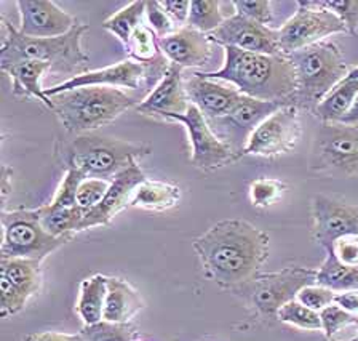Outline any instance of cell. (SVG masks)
<instances>
[{
    "instance_id": "cell-38",
    "label": "cell",
    "mask_w": 358,
    "mask_h": 341,
    "mask_svg": "<svg viewBox=\"0 0 358 341\" xmlns=\"http://www.w3.org/2000/svg\"><path fill=\"white\" fill-rule=\"evenodd\" d=\"M322 319V330L324 332L327 338H334V335L341 332L350 323H358V317L347 312L343 307L336 303L329 305L320 311Z\"/></svg>"
},
{
    "instance_id": "cell-14",
    "label": "cell",
    "mask_w": 358,
    "mask_h": 341,
    "mask_svg": "<svg viewBox=\"0 0 358 341\" xmlns=\"http://www.w3.org/2000/svg\"><path fill=\"white\" fill-rule=\"evenodd\" d=\"M289 103H273V102H261L250 97L240 98L235 108L227 116L220 119L208 120L211 130L215 135L232 148L235 153L243 155L250 137L253 132L264 122L268 116H272L282 106Z\"/></svg>"
},
{
    "instance_id": "cell-52",
    "label": "cell",
    "mask_w": 358,
    "mask_h": 341,
    "mask_svg": "<svg viewBox=\"0 0 358 341\" xmlns=\"http://www.w3.org/2000/svg\"><path fill=\"white\" fill-rule=\"evenodd\" d=\"M133 341H143V340H138V338H136V340H133Z\"/></svg>"
},
{
    "instance_id": "cell-11",
    "label": "cell",
    "mask_w": 358,
    "mask_h": 341,
    "mask_svg": "<svg viewBox=\"0 0 358 341\" xmlns=\"http://www.w3.org/2000/svg\"><path fill=\"white\" fill-rule=\"evenodd\" d=\"M312 170L333 175H358V127L323 124L313 139Z\"/></svg>"
},
{
    "instance_id": "cell-7",
    "label": "cell",
    "mask_w": 358,
    "mask_h": 341,
    "mask_svg": "<svg viewBox=\"0 0 358 341\" xmlns=\"http://www.w3.org/2000/svg\"><path fill=\"white\" fill-rule=\"evenodd\" d=\"M317 284V271L307 267H287L271 274H257L250 282L235 288L253 307L257 316L277 319L280 307L298 298L304 287Z\"/></svg>"
},
{
    "instance_id": "cell-17",
    "label": "cell",
    "mask_w": 358,
    "mask_h": 341,
    "mask_svg": "<svg viewBox=\"0 0 358 341\" xmlns=\"http://www.w3.org/2000/svg\"><path fill=\"white\" fill-rule=\"evenodd\" d=\"M20 32L31 39L61 37L77 25L74 16L64 12L52 0H18Z\"/></svg>"
},
{
    "instance_id": "cell-34",
    "label": "cell",
    "mask_w": 358,
    "mask_h": 341,
    "mask_svg": "<svg viewBox=\"0 0 358 341\" xmlns=\"http://www.w3.org/2000/svg\"><path fill=\"white\" fill-rule=\"evenodd\" d=\"M87 175L80 170L71 169L66 170V175L61 181L58 191H56L53 200L47 205H43L48 210H64V209H74L77 207V193L80 188L82 181L85 180Z\"/></svg>"
},
{
    "instance_id": "cell-26",
    "label": "cell",
    "mask_w": 358,
    "mask_h": 341,
    "mask_svg": "<svg viewBox=\"0 0 358 341\" xmlns=\"http://www.w3.org/2000/svg\"><path fill=\"white\" fill-rule=\"evenodd\" d=\"M0 276L18 288L20 292L31 298L42 287L41 263L24 258H2L0 261Z\"/></svg>"
},
{
    "instance_id": "cell-43",
    "label": "cell",
    "mask_w": 358,
    "mask_h": 341,
    "mask_svg": "<svg viewBox=\"0 0 358 341\" xmlns=\"http://www.w3.org/2000/svg\"><path fill=\"white\" fill-rule=\"evenodd\" d=\"M336 298V292L331 288L323 287V285L313 284L309 285V287H304L298 295V301H301L302 305H306L310 309L320 312L324 307L333 305Z\"/></svg>"
},
{
    "instance_id": "cell-2",
    "label": "cell",
    "mask_w": 358,
    "mask_h": 341,
    "mask_svg": "<svg viewBox=\"0 0 358 341\" xmlns=\"http://www.w3.org/2000/svg\"><path fill=\"white\" fill-rule=\"evenodd\" d=\"M211 81L234 85L245 97L261 102L293 104L298 93V74L285 55H261L224 47V64L220 71L199 72Z\"/></svg>"
},
{
    "instance_id": "cell-51",
    "label": "cell",
    "mask_w": 358,
    "mask_h": 341,
    "mask_svg": "<svg viewBox=\"0 0 358 341\" xmlns=\"http://www.w3.org/2000/svg\"><path fill=\"white\" fill-rule=\"evenodd\" d=\"M324 341H338V340H334V338H324Z\"/></svg>"
},
{
    "instance_id": "cell-20",
    "label": "cell",
    "mask_w": 358,
    "mask_h": 341,
    "mask_svg": "<svg viewBox=\"0 0 358 341\" xmlns=\"http://www.w3.org/2000/svg\"><path fill=\"white\" fill-rule=\"evenodd\" d=\"M159 48L170 64H176L179 68H197L208 63L213 57L210 34L190 26L159 39Z\"/></svg>"
},
{
    "instance_id": "cell-8",
    "label": "cell",
    "mask_w": 358,
    "mask_h": 341,
    "mask_svg": "<svg viewBox=\"0 0 358 341\" xmlns=\"http://www.w3.org/2000/svg\"><path fill=\"white\" fill-rule=\"evenodd\" d=\"M2 258H24L42 263L72 237H55L45 231L37 210L2 211Z\"/></svg>"
},
{
    "instance_id": "cell-1",
    "label": "cell",
    "mask_w": 358,
    "mask_h": 341,
    "mask_svg": "<svg viewBox=\"0 0 358 341\" xmlns=\"http://www.w3.org/2000/svg\"><path fill=\"white\" fill-rule=\"evenodd\" d=\"M192 247L201 270L222 288H238L255 279L268 256V234L245 220L213 225Z\"/></svg>"
},
{
    "instance_id": "cell-21",
    "label": "cell",
    "mask_w": 358,
    "mask_h": 341,
    "mask_svg": "<svg viewBox=\"0 0 358 341\" xmlns=\"http://www.w3.org/2000/svg\"><path fill=\"white\" fill-rule=\"evenodd\" d=\"M190 104H194L206 120L227 116L243 97L234 85H222L221 81H211L195 74L186 82Z\"/></svg>"
},
{
    "instance_id": "cell-44",
    "label": "cell",
    "mask_w": 358,
    "mask_h": 341,
    "mask_svg": "<svg viewBox=\"0 0 358 341\" xmlns=\"http://www.w3.org/2000/svg\"><path fill=\"white\" fill-rule=\"evenodd\" d=\"M343 265L358 266V236L341 237L327 247Z\"/></svg>"
},
{
    "instance_id": "cell-19",
    "label": "cell",
    "mask_w": 358,
    "mask_h": 341,
    "mask_svg": "<svg viewBox=\"0 0 358 341\" xmlns=\"http://www.w3.org/2000/svg\"><path fill=\"white\" fill-rule=\"evenodd\" d=\"M189 106L190 102L186 92V82L182 81V68L170 64L165 76L136 106V111L139 114L159 116L165 119L168 116L184 114Z\"/></svg>"
},
{
    "instance_id": "cell-39",
    "label": "cell",
    "mask_w": 358,
    "mask_h": 341,
    "mask_svg": "<svg viewBox=\"0 0 358 341\" xmlns=\"http://www.w3.org/2000/svg\"><path fill=\"white\" fill-rule=\"evenodd\" d=\"M232 5L235 7V13L259 25L268 26L273 21V4L268 0H235Z\"/></svg>"
},
{
    "instance_id": "cell-33",
    "label": "cell",
    "mask_w": 358,
    "mask_h": 341,
    "mask_svg": "<svg viewBox=\"0 0 358 341\" xmlns=\"http://www.w3.org/2000/svg\"><path fill=\"white\" fill-rule=\"evenodd\" d=\"M277 319L280 322L302 330H322L320 312L310 309L298 300L289 301V303L280 307Z\"/></svg>"
},
{
    "instance_id": "cell-15",
    "label": "cell",
    "mask_w": 358,
    "mask_h": 341,
    "mask_svg": "<svg viewBox=\"0 0 358 341\" xmlns=\"http://www.w3.org/2000/svg\"><path fill=\"white\" fill-rule=\"evenodd\" d=\"M210 37L222 48L232 47L251 53L282 55L278 48V31L251 21L238 13L227 16L226 21L210 34Z\"/></svg>"
},
{
    "instance_id": "cell-13",
    "label": "cell",
    "mask_w": 358,
    "mask_h": 341,
    "mask_svg": "<svg viewBox=\"0 0 358 341\" xmlns=\"http://www.w3.org/2000/svg\"><path fill=\"white\" fill-rule=\"evenodd\" d=\"M302 135L299 109L294 104H285L268 116L250 137L243 154L277 158L291 153Z\"/></svg>"
},
{
    "instance_id": "cell-9",
    "label": "cell",
    "mask_w": 358,
    "mask_h": 341,
    "mask_svg": "<svg viewBox=\"0 0 358 341\" xmlns=\"http://www.w3.org/2000/svg\"><path fill=\"white\" fill-rule=\"evenodd\" d=\"M168 68H170V61H168L164 55H160L159 58L150 61V63H138V61L128 58L114 66H109V68L88 71L87 74L78 76L76 79L66 81L63 83H59V85L45 88V95H47L48 98H52L55 95L67 90H74V88L94 85L138 90L143 82L149 83V85H152L154 88L162 77L165 76Z\"/></svg>"
},
{
    "instance_id": "cell-25",
    "label": "cell",
    "mask_w": 358,
    "mask_h": 341,
    "mask_svg": "<svg viewBox=\"0 0 358 341\" xmlns=\"http://www.w3.org/2000/svg\"><path fill=\"white\" fill-rule=\"evenodd\" d=\"M181 200V189L166 181L145 180L134 193L130 207L152 211H166L175 209Z\"/></svg>"
},
{
    "instance_id": "cell-31",
    "label": "cell",
    "mask_w": 358,
    "mask_h": 341,
    "mask_svg": "<svg viewBox=\"0 0 358 341\" xmlns=\"http://www.w3.org/2000/svg\"><path fill=\"white\" fill-rule=\"evenodd\" d=\"M226 16L222 13L221 2L217 0H192L190 4L189 26L205 34H213L220 27Z\"/></svg>"
},
{
    "instance_id": "cell-35",
    "label": "cell",
    "mask_w": 358,
    "mask_h": 341,
    "mask_svg": "<svg viewBox=\"0 0 358 341\" xmlns=\"http://www.w3.org/2000/svg\"><path fill=\"white\" fill-rule=\"evenodd\" d=\"M82 341H133L136 332L130 323L99 322L96 326H88L80 332Z\"/></svg>"
},
{
    "instance_id": "cell-30",
    "label": "cell",
    "mask_w": 358,
    "mask_h": 341,
    "mask_svg": "<svg viewBox=\"0 0 358 341\" xmlns=\"http://www.w3.org/2000/svg\"><path fill=\"white\" fill-rule=\"evenodd\" d=\"M45 231L55 237H72L74 232H80L85 211L78 207L64 210H48L45 207L36 209Z\"/></svg>"
},
{
    "instance_id": "cell-37",
    "label": "cell",
    "mask_w": 358,
    "mask_h": 341,
    "mask_svg": "<svg viewBox=\"0 0 358 341\" xmlns=\"http://www.w3.org/2000/svg\"><path fill=\"white\" fill-rule=\"evenodd\" d=\"M109 186H110V181L99 180V178H85L77 193L78 209L85 211V214H88L90 210H93L94 207L103 200Z\"/></svg>"
},
{
    "instance_id": "cell-48",
    "label": "cell",
    "mask_w": 358,
    "mask_h": 341,
    "mask_svg": "<svg viewBox=\"0 0 358 341\" xmlns=\"http://www.w3.org/2000/svg\"><path fill=\"white\" fill-rule=\"evenodd\" d=\"M339 124L350 125V127H358V93H357V97H355L354 104H352V108L349 109V113H347L343 117V120H341Z\"/></svg>"
},
{
    "instance_id": "cell-32",
    "label": "cell",
    "mask_w": 358,
    "mask_h": 341,
    "mask_svg": "<svg viewBox=\"0 0 358 341\" xmlns=\"http://www.w3.org/2000/svg\"><path fill=\"white\" fill-rule=\"evenodd\" d=\"M125 50L130 60L138 61V63H150L162 55L159 48V37L149 26L144 25L134 31Z\"/></svg>"
},
{
    "instance_id": "cell-47",
    "label": "cell",
    "mask_w": 358,
    "mask_h": 341,
    "mask_svg": "<svg viewBox=\"0 0 358 341\" xmlns=\"http://www.w3.org/2000/svg\"><path fill=\"white\" fill-rule=\"evenodd\" d=\"M22 341H82L80 333L78 335H67V333H56V332H43L34 333L26 337Z\"/></svg>"
},
{
    "instance_id": "cell-46",
    "label": "cell",
    "mask_w": 358,
    "mask_h": 341,
    "mask_svg": "<svg viewBox=\"0 0 358 341\" xmlns=\"http://www.w3.org/2000/svg\"><path fill=\"white\" fill-rule=\"evenodd\" d=\"M334 303L347 312L358 317V292H341L336 293Z\"/></svg>"
},
{
    "instance_id": "cell-22",
    "label": "cell",
    "mask_w": 358,
    "mask_h": 341,
    "mask_svg": "<svg viewBox=\"0 0 358 341\" xmlns=\"http://www.w3.org/2000/svg\"><path fill=\"white\" fill-rule=\"evenodd\" d=\"M5 74L11 77L13 88L11 92L16 98H36L45 108L53 109V103L42 88V77L52 71V66L43 61H18V63L0 66Z\"/></svg>"
},
{
    "instance_id": "cell-10",
    "label": "cell",
    "mask_w": 358,
    "mask_h": 341,
    "mask_svg": "<svg viewBox=\"0 0 358 341\" xmlns=\"http://www.w3.org/2000/svg\"><path fill=\"white\" fill-rule=\"evenodd\" d=\"M298 12L280 27V53L289 57L313 43L339 32H347L345 25L338 16L318 5L317 0H299Z\"/></svg>"
},
{
    "instance_id": "cell-24",
    "label": "cell",
    "mask_w": 358,
    "mask_h": 341,
    "mask_svg": "<svg viewBox=\"0 0 358 341\" xmlns=\"http://www.w3.org/2000/svg\"><path fill=\"white\" fill-rule=\"evenodd\" d=\"M106 296H108V277L106 276L96 274L80 284L77 312L85 327L103 322Z\"/></svg>"
},
{
    "instance_id": "cell-49",
    "label": "cell",
    "mask_w": 358,
    "mask_h": 341,
    "mask_svg": "<svg viewBox=\"0 0 358 341\" xmlns=\"http://www.w3.org/2000/svg\"><path fill=\"white\" fill-rule=\"evenodd\" d=\"M8 169L7 167H3L2 169V195H3V202H5V199H7V194H8V189H10V184H8V178H10V175H8Z\"/></svg>"
},
{
    "instance_id": "cell-23",
    "label": "cell",
    "mask_w": 358,
    "mask_h": 341,
    "mask_svg": "<svg viewBox=\"0 0 358 341\" xmlns=\"http://www.w3.org/2000/svg\"><path fill=\"white\" fill-rule=\"evenodd\" d=\"M144 307V301L136 288L120 277H108V296L104 306V322L130 323Z\"/></svg>"
},
{
    "instance_id": "cell-50",
    "label": "cell",
    "mask_w": 358,
    "mask_h": 341,
    "mask_svg": "<svg viewBox=\"0 0 358 341\" xmlns=\"http://www.w3.org/2000/svg\"><path fill=\"white\" fill-rule=\"evenodd\" d=\"M347 77H349V79H358V68H352Z\"/></svg>"
},
{
    "instance_id": "cell-40",
    "label": "cell",
    "mask_w": 358,
    "mask_h": 341,
    "mask_svg": "<svg viewBox=\"0 0 358 341\" xmlns=\"http://www.w3.org/2000/svg\"><path fill=\"white\" fill-rule=\"evenodd\" d=\"M318 5L329 10L343 21L347 32L354 36L358 29V0H317Z\"/></svg>"
},
{
    "instance_id": "cell-18",
    "label": "cell",
    "mask_w": 358,
    "mask_h": 341,
    "mask_svg": "<svg viewBox=\"0 0 358 341\" xmlns=\"http://www.w3.org/2000/svg\"><path fill=\"white\" fill-rule=\"evenodd\" d=\"M145 180H148V176L144 175L138 160H133L125 170H122L110 181V186L103 200L93 210L85 214L80 231H85V229L90 228L108 226L112 218L119 214L120 210L131 205L134 193H136L139 184L144 183Z\"/></svg>"
},
{
    "instance_id": "cell-28",
    "label": "cell",
    "mask_w": 358,
    "mask_h": 341,
    "mask_svg": "<svg viewBox=\"0 0 358 341\" xmlns=\"http://www.w3.org/2000/svg\"><path fill=\"white\" fill-rule=\"evenodd\" d=\"M317 284L341 292H358V266L343 265L331 251L327 250L320 270H317Z\"/></svg>"
},
{
    "instance_id": "cell-45",
    "label": "cell",
    "mask_w": 358,
    "mask_h": 341,
    "mask_svg": "<svg viewBox=\"0 0 358 341\" xmlns=\"http://www.w3.org/2000/svg\"><path fill=\"white\" fill-rule=\"evenodd\" d=\"M162 8L170 15V18L175 21L178 29H182L189 25L190 15V0H159Z\"/></svg>"
},
{
    "instance_id": "cell-29",
    "label": "cell",
    "mask_w": 358,
    "mask_h": 341,
    "mask_svg": "<svg viewBox=\"0 0 358 341\" xmlns=\"http://www.w3.org/2000/svg\"><path fill=\"white\" fill-rule=\"evenodd\" d=\"M145 16V0H134V2L128 4L123 7L120 12L109 16L103 23L106 31L114 34L119 41L125 46V48L130 43V39L134 34V31L139 26H143V20Z\"/></svg>"
},
{
    "instance_id": "cell-41",
    "label": "cell",
    "mask_w": 358,
    "mask_h": 341,
    "mask_svg": "<svg viewBox=\"0 0 358 341\" xmlns=\"http://www.w3.org/2000/svg\"><path fill=\"white\" fill-rule=\"evenodd\" d=\"M145 20H148L149 27L159 39L170 36L178 31L175 21L162 8L159 0H145Z\"/></svg>"
},
{
    "instance_id": "cell-4",
    "label": "cell",
    "mask_w": 358,
    "mask_h": 341,
    "mask_svg": "<svg viewBox=\"0 0 358 341\" xmlns=\"http://www.w3.org/2000/svg\"><path fill=\"white\" fill-rule=\"evenodd\" d=\"M150 154L144 143L125 141L109 137L77 135L72 139L56 143V160L64 170H80L87 178L112 181L133 160Z\"/></svg>"
},
{
    "instance_id": "cell-5",
    "label": "cell",
    "mask_w": 358,
    "mask_h": 341,
    "mask_svg": "<svg viewBox=\"0 0 358 341\" xmlns=\"http://www.w3.org/2000/svg\"><path fill=\"white\" fill-rule=\"evenodd\" d=\"M53 113L58 116L66 132L85 135L110 124L125 111L141 103L133 95L112 87H80L50 98Z\"/></svg>"
},
{
    "instance_id": "cell-3",
    "label": "cell",
    "mask_w": 358,
    "mask_h": 341,
    "mask_svg": "<svg viewBox=\"0 0 358 341\" xmlns=\"http://www.w3.org/2000/svg\"><path fill=\"white\" fill-rule=\"evenodd\" d=\"M3 37L0 47V66L18 61H43L52 66L53 74L67 76L69 81L90 71V57L83 50L82 41L88 32V26L78 23L71 32L53 39H31L22 36L20 29L2 21Z\"/></svg>"
},
{
    "instance_id": "cell-12",
    "label": "cell",
    "mask_w": 358,
    "mask_h": 341,
    "mask_svg": "<svg viewBox=\"0 0 358 341\" xmlns=\"http://www.w3.org/2000/svg\"><path fill=\"white\" fill-rule=\"evenodd\" d=\"M165 119L179 122L187 128L190 149H192L190 162L197 169L216 170L240 159L238 153H235L213 133L208 120L194 104H190L184 114L168 116Z\"/></svg>"
},
{
    "instance_id": "cell-27",
    "label": "cell",
    "mask_w": 358,
    "mask_h": 341,
    "mask_svg": "<svg viewBox=\"0 0 358 341\" xmlns=\"http://www.w3.org/2000/svg\"><path fill=\"white\" fill-rule=\"evenodd\" d=\"M358 93V79H345L333 88L323 102L313 111V116L320 119L322 124H339L343 117L349 113Z\"/></svg>"
},
{
    "instance_id": "cell-6",
    "label": "cell",
    "mask_w": 358,
    "mask_h": 341,
    "mask_svg": "<svg viewBox=\"0 0 358 341\" xmlns=\"http://www.w3.org/2000/svg\"><path fill=\"white\" fill-rule=\"evenodd\" d=\"M288 58L298 74V93L294 95L293 104L312 114L350 71L347 69L339 46L331 41L313 43L291 53Z\"/></svg>"
},
{
    "instance_id": "cell-36",
    "label": "cell",
    "mask_w": 358,
    "mask_h": 341,
    "mask_svg": "<svg viewBox=\"0 0 358 341\" xmlns=\"http://www.w3.org/2000/svg\"><path fill=\"white\" fill-rule=\"evenodd\" d=\"M287 193V184L278 180H268V178H259L251 183L250 186V200L253 207L266 209L282 200L283 194Z\"/></svg>"
},
{
    "instance_id": "cell-42",
    "label": "cell",
    "mask_w": 358,
    "mask_h": 341,
    "mask_svg": "<svg viewBox=\"0 0 358 341\" xmlns=\"http://www.w3.org/2000/svg\"><path fill=\"white\" fill-rule=\"evenodd\" d=\"M27 301H29L27 296L15 288L7 279L0 276V314L3 319L18 314Z\"/></svg>"
},
{
    "instance_id": "cell-16",
    "label": "cell",
    "mask_w": 358,
    "mask_h": 341,
    "mask_svg": "<svg viewBox=\"0 0 358 341\" xmlns=\"http://www.w3.org/2000/svg\"><path fill=\"white\" fill-rule=\"evenodd\" d=\"M312 237L327 249L334 240L358 236V205L318 194L312 200Z\"/></svg>"
}]
</instances>
